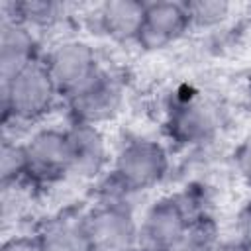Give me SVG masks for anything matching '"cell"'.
Wrapping results in <instances>:
<instances>
[{
	"label": "cell",
	"instance_id": "cell-8",
	"mask_svg": "<svg viewBox=\"0 0 251 251\" xmlns=\"http://www.w3.org/2000/svg\"><path fill=\"white\" fill-rule=\"evenodd\" d=\"M43 63L63 98L84 86L104 67L96 47L75 35L55 41L43 53Z\"/></svg>",
	"mask_w": 251,
	"mask_h": 251
},
{
	"label": "cell",
	"instance_id": "cell-7",
	"mask_svg": "<svg viewBox=\"0 0 251 251\" xmlns=\"http://www.w3.org/2000/svg\"><path fill=\"white\" fill-rule=\"evenodd\" d=\"M24 147L27 159L25 184L45 188L73 176L71 151L65 127H37L24 139Z\"/></svg>",
	"mask_w": 251,
	"mask_h": 251
},
{
	"label": "cell",
	"instance_id": "cell-14",
	"mask_svg": "<svg viewBox=\"0 0 251 251\" xmlns=\"http://www.w3.org/2000/svg\"><path fill=\"white\" fill-rule=\"evenodd\" d=\"M2 14H8L37 33L41 29L53 27L59 22L67 18V6L61 2H51V0H20V2H4L2 4Z\"/></svg>",
	"mask_w": 251,
	"mask_h": 251
},
{
	"label": "cell",
	"instance_id": "cell-13",
	"mask_svg": "<svg viewBox=\"0 0 251 251\" xmlns=\"http://www.w3.org/2000/svg\"><path fill=\"white\" fill-rule=\"evenodd\" d=\"M43 251H90L84 212H61L35 229Z\"/></svg>",
	"mask_w": 251,
	"mask_h": 251
},
{
	"label": "cell",
	"instance_id": "cell-18",
	"mask_svg": "<svg viewBox=\"0 0 251 251\" xmlns=\"http://www.w3.org/2000/svg\"><path fill=\"white\" fill-rule=\"evenodd\" d=\"M0 251H43L37 233H14L4 237Z\"/></svg>",
	"mask_w": 251,
	"mask_h": 251
},
{
	"label": "cell",
	"instance_id": "cell-19",
	"mask_svg": "<svg viewBox=\"0 0 251 251\" xmlns=\"http://www.w3.org/2000/svg\"><path fill=\"white\" fill-rule=\"evenodd\" d=\"M210 251H251V235H245L241 239H226L218 241Z\"/></svg>",
	"mask_w": 251,
	"mask_h": 251
},
{
	"label": "cell",
	"instance_id": "cell-16",
	"mask_svg": "<svg viewBox=\"0 0 251 251\" xmlns=\"http://www.w3.org/2000/svg\"><path fill=\"white\" fill-rule=\"evenodd\" d=\"M184 6L190 29H212L224 24L233 10V6L224 0H184Z\"/></svg>",
	"mask_w": 251,
	"mask_h": 251
},
{
	"label": "cell",
	"instance_id": "cell-2",
	"mask_svg": "<svg viewBox=\"0 0 251 251\" xmlns=\"http://www.w3.org/2000/svg\"><path fill=\"white\" fill-rule=\"evenodd\" d=\"M171 171L169 147L149 135L127 137L112 157L108 178L116 188L135 198L159 186Z\"/></svg>",
	"mask_w": 251,
	"mask_h": 251
},
{
	"label": "cell",
	"instance_id": "cell-10",
	"mask_svg": "<svg viewBox=\"0 0 251 251\" xmlns=\"http://www.w3.org/2000/svg\"><path fill=\"white\" fill-rule=\"evenodd\" d=\"M65 131L71 151L73 176L84 180L100 178L102 173H106V169L112 165L110 145L102 126L69 122Z\"/></svg>",
	"mask_w": 251,
	"mask_h": 251
},
{
	"label": "cell",
	"instance_id": "cell-9",
	"mask_svg": "<svg viewBox=\"0 0 251 251\" xmlns=\"http://www.w3.org/2000/svg\"><path fill=\"white\" fill-rule=\"evenodd\" d=\"M188 31L192 29L184 2L178 0L145 2L135 45L143 51H161L178 43Z\"/></svg>",
	"mask_w": 251,
	"mask_h": 251
},
{
	"label": "cell",
	"instance_id": "cell-6",
	"mask_svg": "<svg viewBox=\"0 0 251 251\" xmlns=\"http://www.w3.org/2000/svg\"><path fill=\"white\" fill-rule=\"evenodd\" d=\"M126 84L120 75L102 67L84 86L63 98L69 122L104 126L112 122L124 108Z\"/></svg>",
	"mask_w": 251,
	"mask_h": 251
},
{
	"label": "cell",
	"instance_id": "cell-4",
	"mask_svg": "<svg viewBox=\"0 0 251 251\" xmlns=\"http://www.w3.org/2000/svg\"><path fill=\"white\" fill-rule=\"evenodd\" d=\"M84 227L90 251H137L139 218L133 202L96 198L84 210Z\"/></svg>",
	"mask_w": 251,
	"mask_h": 251
},
{
	"label": "cell",
	"instance_id": "cell-3",
	"mask_svg": "<svg viewBox=\"0 0 251 251\" xmlns=\"http://www.w3.org/2000/svg\"><path fill=\"white\" fill-rule=\"evenodd\" d=\"M202 214L208 210L188 188L157 198L139 218L137 251H173L188 226Z\"/></svg>",
	"mask_w": 251,
	"mask_h": 251
},
{
	"label": "cell",
	"instance_id": "cell-12",
	"mask_svg": "<svg viewBox=\"0 0 251 251\" xmlns=\"http://www.w3.org/2000/svg\"><path fill=\"white\" fill-rule=\"evenodd\" d=\"M143 10L145 2L141 0H106L92 8V27L98 35H104L112 41L135 43Z\"/></svg>",
	"mask_w": 251,
	"mask_h": 251
},
{
	"label": "cell",
	"instance_id": "cell-5",
	"mask_svg": "<svg viewBox=\"0 0 251 251\" xmlns=\"http://www.w3.org/2000/svg\"><path fill=\"white\" fill-rule=\"evenodd\" d=\"M222 124L220 108L202 92L176 94L165 116V133L178 147H198L214 139Z\"/></svg>",
	"mask_w": 251,
	"mask_h": 251
},
{
	"label": "cell",
	"instance_id": "cell-17",
	"mask_svg": "<svg viewBox=\"0 0 251 251\" xmlns=\"http://www.w3.org/2000/svg\"><path fill=\"white\" fill-rule=\"evenodd\" d=\"M231 161L237 175L243 178V182L251 186V131L239 139V143L231 153Z\"/></svg>",
	"mask_w": 251,
	"mask_h": 251
},
{
	"label": "cell",
	"instance_id": "cell-11",
	"mask_svg": "<svg viewBox=\"0 0 251 251\" xmlns=\"http://www.w3.org/2000/svg\"><path fill=\"white\" fill-rule=\"evenodd\" d=\"M39 33L24 22L2 14L0 18V82L43 57Z\"/></svg>",
	"mask_w": 251,
	"mask_h": 251
},
{
	"label": "cell",
	"instance_id": "cell-15",
	"mask_svg": "<svg viewBox=\"0 0 251 251\" xmlns=\"http://www.w3.org/2000/svg\"><path fill=\"white\" fill-rule=\"evenodd\" d=\"M27 159L24 139L14 135H2L0 143V184L2 190L20 188L25 184Z\"/></svg>",
	"mask_w": 251,
	"mask_h": 251
},
{
	"label": "cell",
	"instance_id": "cell-1",
	"mask_svg": "<svg viewBox=\"0 0 251 251\" xmlns=\"http://www.w3.org/2000/svg\"><path fill=\"white\" fill-rule=\"evenodd\" d=\"M57 104H63V96L53 82L43 57L0 82L4 131L12 126H35L43 122Z\"/></svg>",
	"mask_w": 251,
	"mask_h": 251
}]
</instances>
